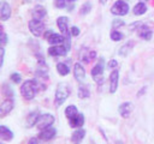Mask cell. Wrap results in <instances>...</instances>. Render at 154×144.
Segmentation results:
<instances>
[{"instance_id": "obj_1", "label": "cell", "mask_w": 154, "mask_h": 144, "mask_svg": "<svg viewBox=\"0 0 154 144\" xmlns=\"http://www.w3.org/2000/svg\"><path fill=\"white\" fill-rule=\"evenodd\" d=\"M37 90H38V83H37L36 79H26V80L22 82L20 88H19L20 95L26 101L34 100V97L36 96Z\"/></svg>"}, {"instance_id": "obj_2", "label": "cell", "mask_w": 154, "mask_h": 144, "mask_svg": "<svg viewBox=\"0 0 154 144\" xmlns=\"http://www.w3.org/2000/svg\"><path fill=\"white\" fill-rule=\"evenodd\" d=\"M70 86L66 83H59L54 94V104L55 107H60L70 96Z\"/></svg>"}, {"instance_id": "obj_3", "label": "cell", "mask_w": 154, "mask_h": 144, "mask_svg": "<svg viewBox=\"0 0 154 144\" xmlns=\"http://www.w3.org/2000/svg\"><path fill=\"white\" fill-rule=\"evenodd\" d=\"M103 71H105V60L103 58H99L97 62L94 65V67L90 71V74L94 79V82L99 85L103 84L105 78H103Z\"/></svg>"}, {"instance_id": "obj_4", "label": "cell", "mask_w": 154, "mask_h": 144, "mask_svg": "<svg viewBox=\"0 0 154 144\" xmlns=\"http://www.w3.org/2000/svg\"><path fill=\"white\" fill-rule=\"evenodd\" d=\"M28 28H29V31H30V32L32 34V36H35V37L42 36L43 32H45V30H46L45 23H43L42 20H40V19H34V18H32L31 20H29Z\"/></svg>"}, {"instance_id": "obj_5", "label": "cell", "mask_w": 154, "mask_h": 144, "mask_svg": "<svg viewBox=\"0 0 154 144\" xmlns=\"http://www.w3.org/2000/svg\"><path fill=\"white\" fill-rule=\"evenodd\" d=\"M129 10H130L129 4L125 0H117L111 7V13L118 17H123L129 13Z\"/></svg>"}, {"instance_id": "obj_6", "label": "cell", "mask_w": 154, "mask_h": 144, "mask_svg": "<svg viewBox=\"0 0 154 144\" xmlns=\"http://www.w3.org/2000/svg\"><path fill=\"white\" fill-rule=\"evenodd\" d=\"M55 119H54V115H52L51 113H45V114H41L37 122H36V128L38 131L43 130V128H47L49 126H52L54 124Z\"/></svg>"}, {"instance_id": "obj_7", "label": "cell", "mask_w": 154, "mask_h": 144, "mask_svg": "<svg viewBox=\"0 0 154 144\" xmlns=\"http://www.w3.org/2000/svg\"><path fill=\"white\" fill-rule=\"evenodd\" d=\"M57 25L60 31V34L64 36V38H71L70 28H69V18L65 16H60L57 18Z\"/></svg>"}, {"instance_id": "obj_8", "label": "cell", "mask_w": 154, "mask_h": 144, "mask_svg": "<svg viewBox=\"0 0 154 144\" xmlns=\"http://www.w3.org/2000/svg\"><path fill=\"white\" fill-rule=\"evenodd\" d=\"M14 108V101L13 98L6 97L1 103H0V118H5L8 115Z\"/></svg>"}, {"instance_id": "obj_9", "label": "cell", "mask_w": 154, "mask_h": 144, "mask_svg": "<svg viewBox=\"0 0 154 144\" xmlns=\"http://www.w3.org/2000/svg\"><path fill=\"white\" fill-rule=\"evenodd\" d=\"M11 14H12V10L10 4L5 0H1L0 1V20L1 22L8 20L11 18Z\"/></svg>"}, {"instance_id": "obj_10", "label": "cell", "mask_w": 154, "mask_h": 144, "mask_svg": "<svg viewBox=\"0 0 154 144\" xmlns=\"http://www.w3.org/2000/svg\"><path fill=\"white\" fill-rule=\"evenodd\" d=\"M96 52L95 50H91L89 48H83L81 52H79V59L83 64H89L91 60L96 59Z\"/></svg>"}, {"instance_id": "obj_11", "label": "cell", "mask_w": 154, "mask_h": 144, "mask_svg": "<svg viewBox=\"0 0 154 144\" xmlns=\"http://www.w3.org/2000/svg\"><path fill=\"white\" fill-rule=\"evenodd\" d=\"M118 84H119V71L116 68V70H112L109 73V89H108V91L111 94H114L118 89Z\"/></svg>"}, {"instance_id": "obj_12", "label": "cell", "mask_w": 154, "mask_h": 144, "mask_svg": "<svg viewBox=\"0 0 154 144\" xmlns=\"http://www.w3.org/2000/svg\"><path fill=\"white\" fill-rule=\"evenodd\" d=\"M57 134V130L53 127V126H49L47 128H43L38 133V139L40 140H43V142H48V140H52Z\"/></svg>"}, {"instance_id": "obj_13", "label": "cell", "mask_w": 154, "mask_h": 144, "mask_svg": "<svg viewBox=\"0 0 154 144\" xmlns=\"http://www.w3.org/2000/svg\"><path fill=\"white\" fill-rule=\"evenodd\" d=\"M73 76L77 82L82 83L85 79V68L82 62H75L73 64Z\"/></svg>"}, {"instance_id": "obj_14", "label": "cell", "mask_w": 154, "mask_h": 144, "mask_svg": "<svg viewBox=\"0 0 154 144\" xmlns=\"http://www.w3.org/2000/svg\"><path fill=\"white\" fill-rule=\"evenodd\" d=\"M132 109H134V104H132V102L126 101V102H123L122 104H119V107H118V113H119V115H120L122 118L128 119V118L130 116Z\"/></svg>"}, {"instance_id": "obj_15", "label": "cell", "mask_w": 154, "mask_h": 144, "mask_svg": "<svg viewBox=\"0 0 154 144\" xmlns=\"http://www.w3.org/2000/svg\"><path fill=\"white\" fill-rule=\"evenodd\" d=\"M67 49L64 44H58V46H51L48 48V55L51 56H65L67 54Z\"/></svg>"}, {"instance_id": "obj_16", "label": "cell", "mask_w": 154, "mask_h": 144, "mask_svg": "<svg viewBox=\"0 0 154 144\" xmlns=\"http://www.w3.org/2000/svg\"><path fill=\"white\" fill-rule=\"evenodd\" d=\"M136 30H137V35H138L141 38L146 40V41H149V40L152 38V36H153L152 29H150L148 25H146V24H141Z\"/></svg>"}, {"instance_id": "obj_17", "label": "cell", "mask_w": 154, "mask_h": 144, "mask_svg": "<svg viewBox=\"0 0 154 144\" xmlns=\"http://www.w3.org/2000/svg\"><path fill=\"white\" fill-rule=\"evenodd\" d=\"M46 14H47V10H46V7L42 6V5H35L34 8L31 10V16H32L34 19H40V20H42V19L46 17Z\"/></svg>"}, {"instance_id": "obj_18", "label": "cell", "mask_w": 154, "mask_h": 144, "mask_svg": "<svg viewBox=\"0 0 154 144\" xmlns=\"http://www.w3.org/2000/svg\"><path fill=\"white\" fill-rule=\"evenodd\" d=\"M84 115L82 113H78L77 115H75L73 118L69 119V125L72 128H81L84 125Z\"/></svg>"}, {"instance_id": "obj_19", "label": "cell", "mask_w": 154, "mask_h": 144, "mask_svg": "<svg viewBox=\"0 0 154 144\" xmlns=\"http://www.w3.org/2000/svg\"><path fill=\"white\" fill-rule=\"evenodd\" d=\"M14 134H13V131L5 126V125H0V139L5 140V142H11L13 139Z\"/></svg>"}, {"instance_id": "obj_20", "label": "cell", "mask_w": 154, "mask_h": 144, "mask_svg": "<svg viewBox=\"0 0 154 144\" xmlns=\"http://www.w3.org/2000/svg\"><path fill=\"white\" fill-rule=\"evenodd\" d=\"M85 137V130L84 128H76L73 131V133L71 134V142L73 144H81V142L84 139Z\"/></svg>"}, {"instance_id": "obj_21", "label": "cell", "mask_w": 154, "mask_h": 144, "mask_svg": "<svg viewBox=\"0 0 154 144\" xmlns=\"http://www.w3.org/2000/svg\"><path fill=\"white\" fill-rule=\"evenodd\" d=\"M51 46H58V44H64V36L61 34H57V32H53L47 40H46Z\"/></svg>"}, {"instance_id": "obj_22", "label": "cell", "mask_w": 154, "mask_h": 144, "mask_svg": "<svg viewBox=\"0 0 154 144\" xmlns=\"http://www.w3.org/2000/svg\"><path fill=\"white\" fill-rule=\"evenodd\" d=\"M40 115H41V114H40L38 110H32V112H30V113L28 114V116H26V126H28V127L36 126V122H37Z\"/></svg>"}, {"instance_id": "obj_23", "label": "cell", "mask_w": 154, "mask_h": 144, "mask_svg": "<svg viewBox=\"0 0 154 144\" xmlns=\"http://www.w3.org/2000/svg\"><path fill=\"white\" fill-rule=\"evenodd\" d=\"M147 5H146V2H142V1H138L135 6H134V8H132V12H134V14L135 16H142V14H144L146 12H147Z\"/></svg>"}, {"instance_id": "obj_24", "label": "cell", "mask_w": 154, "mask_h": 144, "mask_svg": "<svg viewBox=\"0 0 154 144\" xmlns=\"http://www.w3.org/2000/svg\"><path fill=\"white\" fill-rule=\"evenodd\" d=\"M70 66L66 64V62H58L57 64V72L60 74V76H67L70 73Z\"/></svg>"}, {"instance_id": "obj_25", "label": "cell", "mask_w": 154, "mask_h": 144, "mask_svg": "<svg viewBox=\"0 0 154 144\" xmlns=\"http://www.w3.org/2000/svg\"><path fill=\"white\" fill-rule=\"evenodd\" d=\"M77 95L79 98H88L90 96V90L88 88V85L85 84H81L78 86V90H77Z\"/></svg>"}, {"instance_id": "obj_26", "label": "cell", "mask_w": 154, "mask_h": 144, "mask_svg": "<svg viewBox=\"0 0 154 144\" xmlns=\"http://www.w3.org/2000/svg\"><path fill=\"white\" fill-rule=\"evenodd\" d=\"M132 46H134V43L132 42H126L125 44H123L120 48H119V50H118V54L120 55V56H128L129 55V53L131 52V49H132Z\"/></svg>"}, {"instance_id": "obj_27", "label": "cell", "mask_w": 154, "mask_h": 144, "mask_svg": "<svg viewBox=\"0 0 154 144\" xmlns=\"http://www.w3.org/2000/svg\"><path fill=\"white\" fill-rule=\"evenodd\" d=\"M79 112H78V109H77V107L75 106V104H69L66 108H65V116L67 118V119H71V118H73L75 115H77Z\"/></svg>"}, {"instance_id": "obj_28", "label": "cell", "mask_w": 154, "mask_h": 144, "mask_svg": "<svg viewBox=\"0 0 154 144\" xmlns=\"http://www.w3.org/2000/svg\"><path fill=\"white\" fill-rule=\"evenodd\" d=\"M91 8H93V6H91V2H90V1H87V2H84V4L81 6L79 13H81L82 16H85V14H88V13L91 11Z\"/></svg>"}, {"instance_id": "obj_29", "label": "cell", "mask_w": 154, "mask_h": 144, "mask_svg": "<svg viewBox=\"0 0 154 144\" xmlns=\"http://www.w3.org/2000/svg\"><path fill=\"white\" fill-rule=\"evenodd\" d=\"M109 37H111V40H112V41L118 42V41L123 40L124 35H123L120 31H118V30H114V29H113V30L111 31V34H109Z\"/></svg>"}, {"instance_id": "obj_30", "label": "cell", "mask_w": 154, "mask_h": 144, "mask_svg": "<svg viewBox=\"0 0 154 144\" xmlns=\"http://www.w3.org/2000/svg\"><path fill=\"white\" fill-rule=\"evenodd\" d=\"M10 79H11V82H13L14 84H22V74L18 73V72H13V73H11Z\"/></svg>"}, {"instance_id": "obj_31", "label": "cell", "mask_w": 154, "mask_h": 144, "mask_svg": "<svg viewBox=\"0 0 154 144\" xmlns=\"http://www.w3.org/2000/svg\"><path fill=\"white\" fill-rule=\"evenodd\" d=\"M124 25H125V22L122 20V19H119V18H116L112 22V29H114V30H117V29H119V28H122Z\"/></svg>"}, {"instance_id": "obj_32", "label": "cell", "mask_w": 154, "mask_h": 144, "mask_svg": "<svg viewBox=\"0 0 154 144\" xmlns=\"http://www.w3.org/2000/svg\"><path fill=\"white\" fill-rule=\"evenodd\" d=\"M66 5H67V0H54V6L59 10L65 8Z\"/></svg>"}, {"instance_id": "obj_33", "label": "cell", "mask_w": 154, "mask_h": 144, "mask_svg": "<svg viewBox=\"0 0 154 144\" xmlns=\"http://www.w3.org/2000/svg\"><path fill=\"white\" fill-rule=\"evenodd\" d=\"M70 34H71V36H72V37H77V36L81 34V30H79V28H78V26L73 25V26H71V28H70Z\"/></svg>"}, {"instance_id": "obj_34", "label": "cell", "mask_w": 154, "mask_h": 144, "mask_svg": "<svg viewBox=\"0 0 154 144\" xmlns=\"http://www.w3.org/2000/svg\"><path fill=\"white\" fill-rule=\"evenodd\" d=\"M117 66H118V61L116 60V59H111L108 62H107V68L108 70H116L117 68Z\"/></svg>"}, {"instance_id": "obj_35", "label": "cell", "mask_w": 154, "mask_h": 144, "mask_svg": "<svg viewBox=\"0 0 154 144\" xmlns=\"http://www.w3.org/2000/svg\"><path fill=\"white\" fill-rule=\"evenodd\" d=\"M7 42H8V36H7V34L4 31V32L0 34V44H1V46H5Z\"/></svg>"}, {"instance_id": "obj_36", "label": "cell", "mask_w": 154, "mask_h": 144, "mask_svg": "<svg viewBox=\"0 0 154 144\" xmlns=\"http://www.w3.org/2000/svg\"><path fill=\"white\" fill-rule=\"evenodd\" d=\"M4 59H5V48H4V46L0 44V68L4 65Z\"/></svg>"}, {"instance_id": "obj_37", "label": "cell", "mask_w": 154, "mask_h": 144, "mask_svg": "<svg viewBox=\"0 0 154 144\" xmlns=\"http://www.w3.org/2000/svg\"><path fill=\"white\" fill-rule=\"evenodd\" d=\"M8 88H10V86H8L7 84H5V85H4V90H6V89H8ZM4 95H5L6 97L13 98V91H12V89H10V90H8L7 92H6V91H4Z\"/></svg>"}, {"instance_id": "obj_38", "label": "cell", "mask_w": 154, "mask_h": 144, "mask_svg": "<svg viewBox=\"0 0 154 144\" xmlns=\"http://www.w3.org/2000/svg\"><path fill=\"white\" fill-rule=\"evenodd\" d=\"M53 32H54V31H53L52 29H47V30H45V32H43V35H42V36H43V38H46V40H47V38H48Z\"/></svg>"}, {"instance_id": "obj_39", "label": "cell", "mask_w": 154, "mask_h": 144, "mask_svg": "<svg viewBox=\"0 0 154 144\" xmlns=\"http://www.w3.org/2000/svg\"><path fill=\"white\" fill-rule=\"evenodd\" d=\"M28 144H38V139L36 137H31L29 140H28Z\"/></svg>"}, {"instance_id": "obj_40", "label": "cell", "mask_w": 154, "mask_h": 144, "mask_svg": "<svg viewBox=\"0 0 154 144\" xmlns=\"http://www.w3.org/2000/svg\"><path fill=\"white\" fill-rule=\"evenodd\" d=\"M146 90H147V86H143V88H142V90H140V91L137 92V97H141V96L146 92Z\"/></svg>"}, {"instance_id": "obj_41", "label": "cell", "mask_w": 154, "mask_h": 144, "mask_svg": "<svg viewBox=\"0 0 154 144\" xmlns=\"http://www.w3.org/2000/svg\"><path fill=\"white\" fill-rule=\"evenodd\" d=\"M1 32H4V26L0 24V34H1Z\"/></svg>"}, {"instance_id": "obj_42", "label": "cell", "mask_w": 154, "mask_h": 144, "mask_svg": "<svg viewBox=\"0 0 154 144\" xmlns=\"http://www.w3.org/2000/svg\"><path fill=\"white\" fill-rule=\"evenodd\" d=\"M75 1H77V0H67V2H75Z\"/></svg>"}, {"instance_id": "obj_43", "label": "cell", "mask_w": 154, "mask_h": 144, "mask_svg": "<svg viewBox=\"0 0 154 144\" xmlns=\"http://www.w3.org/2000/svg\"><path fill=\"white\" fill-rule=\"evenodd\" d=\"M116 144H124V143H123V142H120V140H118V142H117Z\"/></svg>"}, {"instance_id": "obj_44", "label": "cell", "mask_w": 154, "mask_h": 144, "mask_svg": "<svg viewBox=\"0 0 154 144\" xmlns=\"http://www.w3.org/2000/svg\"><path fill=\"white\" fill-rule=\"evenodd\" d=\"M140 1H142V2H146V1H148V0H140Z\"/></svg>"}]
</instances>
